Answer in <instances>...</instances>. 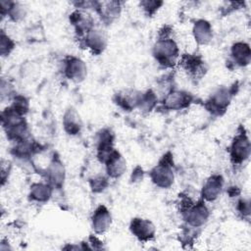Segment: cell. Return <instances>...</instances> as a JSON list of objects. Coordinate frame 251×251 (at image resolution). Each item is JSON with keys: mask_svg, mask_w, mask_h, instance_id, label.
I'll return each mask as SVG.
<instances>
[{"mask_svg": "<svg viewBox=\"0 0 251 251\" xmlns=\"http://www.w3.org/2000/svg\"><path fill=\"white\" fill-rule=\"evenodd\" d=\"M178 55L176 42L168 36H161L153 47V56L164 67H172Z\"/></svg>", "mask_w": 251, "mask_h": 251, "instance_id": "1", "label": "cell"}, {"mask_svg": "<svg viewBox=\"0 0 251 251\" xmlns=\"http://www.w3.org/2000/svg\"><path fill=\"white\" fill-rule=\"evenodd\" d=\"M250 141L245 132H240L233 138L229 154L233 164H241L249 158L250 155Z\"/></svg>", "mask_w": 251, "mask_h": 251, "instance_id": "2", "label": "cell"}, {"mask_svg": "<svg viewBox=\"0 0 251 251\" xmlns=\"http://www.w3.org/2000/svg\"><path fill=\"white\" fill-rule=\"evenodd\" d=\"M151 179L159 187L167 188L170 187L174 182V172L168 161V157L163 158V161L160 162L152 171H151Z\"/></svg>", "mask_w": 251, "mask_h": 251, "instance_id": "3", "label": "cell"}, {"mask_svg": "<svg viewBox=\"0 0 251 251\" xmlns=\"http://www.w3.org/2000/svg\"><path fill=\"white\" fill-rule=\"evenodd\" d=\"M182 213L187 224L194 227L204 225L209 217V211L204 202L188 204V207H185V212Z\"/></svg>", "mask_w": 251, "mask_h": 251, "instance_id": "4", "label": "cell"}, {"mask_svg": "<svg viewBox=\"0 0 251 251\" xmlns=\"http://www.w3.org/2000/svg\"><path fill=\"white\" fill-rule=\"evenodd\" d=\"M230 99H231V93L227 88L226 87L219 88L217 91H215L211 95V97L207 101V104H206L207 109L215 115H221L228 107Z\"/></svg>", "mask_w": 251, "mask_h": 251, "instance_id": "5", "label": "cell"}, {"mask_svg": "<svg viewBox=\"0 0 251 251\" xmlns=\"http://www.w3.org/2000/svg\"><path fill=\"white\" fill-rule=\"evenodd\" d=\"M131 233L140 241L146 242L154 238L155 226L149 221L141 218H134L130 223Z\"/></svg>", "mask_w": 251, "mask_h": 251, "instance_id": "6", "label": "cell"}, {"mask_svg": "<svg viewBox=\"0 0 251 251\" xmlns=\"http://www.w3.org/2000/svg\"><path fill=\"white\" fill-rule=\"evenodd\" d=\"M64 73L69 79L79 82L84 79L87 74L85 64L76 57H69L65 62Z\"/></svg>", "mask_w": 251, "mask_h": 251, "instance_id": "7", "label": "cell"}, {"mask_svg": "<svg viewBox=\"0 0 251 251\" xmlns=\"http://www.w3.org/2000/svg\"><path fill=\"white\" fill-rule=\"evenodd\" d=\"M106 164V171L111 177H120L126 171V161L116 150H113L103 161Z\"/></svg>", "mask_w": 251, "mask_h": 251, "instance_id": "8", "label": "cell"}, {"mask_svg": "<svg viewBox=\"0 0 251 251\" xmlns=\"http://www.w3.org/2000/svg\"><path fill=\"white\" fill-rule=\"evenodd\" d=\"M191 101L192 97L189 93L180 90H173L165 96L163 102L167 109L180 110L187 107Z\"/></svg>", "mask_w": 251, "mask_h": 251, "instance_id": "9", "label": "cell"}, {"mask_svg": "<svg viewBox=\"0 0 251 251\" xmlns=\"http://www.w3.org/2000/svg\"><path fill=\"white\" fill-rule=\"evenodd\" d=\"M112 218L111 214L105 206H99L93 213L91 218L92 227L94 231L98 234L104 233L108 230L111 226Z\"/></svg>", "mask_w": 251, "mask_h": 251, "instance_id": "10", "label": "cell"}, {"mask_svg": "<svg viewBox=\"0 0 251 251\" xmlns=\"http://www.w3.org/2000/svg\"><path fill=\"white\" fill-rule=\"evenodd\" d=\"M85 45L94 54H100L107 45V35L104 30L92 28L85 35Z\"/></svg>", "mask_w": 251, "mask_h": 251, "instance_id": "11", "label": "cell"}, {"mask_svg": "<svg viewBox=\"0 0 251 251\" xmlns=\"http://www.w3.org/2000/svg\"><path fill=\"white\" fill-rule=\"evenodd\" d=\"M223 177L218 175L210 176L202 188V197L207 201H214L219 197L223 188Z\"/></svg>", "mask_w": 251, "mask_h": 251, "instance_id": "12", "label": "cell"}, {"mask_svg": "<svg viewBox=\"0 0 251 251\" xmlns=\"http://www.w3.org/2000/svg\"><path fill=\"white\" fill-rule=\"evenodd\" d=\"M205 62L197 56H191L187 55L182 58L181 64L183 69L191 75L192 77H200L204 75L206 69H205Z\"/></svg>", "mask_w": 251, "mask_h": 251, "instance_id": "13", "label": "cell"}, {"mask_svg": "<svg viewBox=\"0 0 251 251\" xmlns=\"http://www.w3.org/2000/svg\"><path fill=\"white\" fill-rule=\"evenodd\" d=\"M231 57L237 66L245 67L250 63L251 51L250 47L245 42H236L231 47Z\"/></svg>", "mask_w": 251, "mask_h": 251, "instance_id": "14", "label": "cell"}, {"mask_svg": "<svg viewBox=\"0 0 251 251\" xmlns=\"http://www.w3.org/2000/svg\"><path fill=\"white\" fill-rule=\"evenodd\" d=\"M70 20L71 24L75 26L76 33H78L79 35L87 33L93 28V20L88 14L76 11L72 14Z\"/></svg>", "mask_w": 251, "mask_h": 251, "instance_id": "15", "label": "cell"}, {"mask_svg": "<svg viewBox=\"0 0 251 251\" xmlns=\"http://www.w3.org/2000/svg\"><path fill=\"white\" fill-rule=\"evenodd\" d=\"M141 94L136 93L133 90H125L117 95V104L125 110H132L135 107H138Z\"/></svg>", "mask_w": 251, "mask_h": 251, "instance_id": "16", "label": "cell"}, {"mask_svg": "<svg viewBox=\"0 0 251 251\" xmlns=\"http://www.w3.org/2000/svg\"><path fill=\"white\" fill-rule=\"evenodd\" d=\"M193 34L199 44H207L213 36L212 27L207 21L200 20L194 25Z\"/></svg>", "mask_w": 251, "mask_h": 251, "instance_id": "17", "label": "cell"}, {"mask_svg": "<svg viewBox=\"0 0 251 251\" xmlns=\"http://www.w3.org/2000/svg\"><path fill=\"white\" fill-rule=\"evenodd\" d=\"M64 126L69 134H76L81 127L79 115L75 109H69L64 116Z\"/></svg>", "mask_w": 251, "mask_h": 251, "instance_id": "18", "label": "cell"}, {"mask_svg": "<svg viewBox=\"0 0 251 251\" xmlns=\"http://www.w3.org/2000/svg\"><path fill=\"white\" fill-rule=\"evenodd\" d=\"M47 176L50 183L61 186L65 178V170L62 163L58 160H54L47 169Z\"/></svg>", "mask_w": 251, "mask_h": 251, "instance_id": "19", "label": "cell"}, {"mask_svg": "<svg viewBox=\"0 0 251 251\" xmlns=\"http://www.w3.org/2000/svg\"><path fill=\"white\" fill-rule=\"evenodd\" d=\"M100 4L101 6L97 7V11L103 21L111 22L119 15L121 10L119 2H103Z\"/></svg>", "mask_w": 251, "mask_h": 251, "instance_id": "20", "label": "cell"}, {"mask_svg": "<svg viewBox=\"0 0 251 251\" xmlns=\"http://www.w3.org/2000/svg\"><path fill=\"white\" fill-rule=\"evenodd\" d=\"M30 188L29 196L37 202H46L51 196V187L47 184L34 183Z\"/></svg>", "mask_w": 251, "mask_h": 251, "instance_id": "21", "label": "cell"}, {"mask_svg": "<svg viewBox=\"0 0 251 251\" xmlns=\"http://www.w3.org/2000/svg\"><path fill=\"white\" fill-rule=\"evenodd\" d=\"M156 102H157V97L155 93L149 90L145 94H141L138 107L142 111H150L155 106Z\"/></svg>", "mask_w": 251, "mask_h": 251, "instance_id": "22", "label": "cell"}, {"mask_svg": "<svg viewBox=\"0 0 251 251\" xmlns=\"http://www.w3.org/2000/svg\"><path fill=\"white\" fill-rule=\"evenodd\" d=\"M7 14L10 16V18L13 21L18 22V21H21L23 18H25L26 11H25V8L24 6H22L21 4L10 3V4H8Z\"/></svg>", "mask_w": 251, "mask_h": 251, "instance_id": "23", "label": "cell"}, {"mask_svg": "<svg viewBox=\"0 0 251 251\" xmlns=\"http://www.w3.org/2000/svg\"><path fill=\"white\" fill-rule=\"evenodd\" d=\"M107 185H108L107 179L102 176H98L90 180V186H91L92 190L95 192L102 191L103 189H105V187Z\"/></svg>", "mask_w": 251, "mask_h": 251, "instance_id": "24", "label": "cell"}, {"mask_svg": "<svg viewBox=\"0 0 251 251\" xmlns=\"http://www.w3.org/2000/svg\"><path fill=\"white\" fill-rule=\"evenodd\" d=\"M14 48V42L7 36L5 35L4 32H2L1 35V53L3 56L8 55Z\"/></svg>", "mask_w": 251, "mask_h": 251, "instance_id": "25", "label": "cell"}, {"mask_svg": "<svg viewBox=\"0 0 251 251\" xmlns=\"http://www.w3.org/2000/svg\"><path fill=\"white\" fill-rule=\"evenodd\" d=\"M143 10L147 13V15L154 14L160 5H162V2H156V1H143L140 3Z\"/></svg>", "mask_w": 251, "mask_h": 251, "instance_id": "26", "label": "cell"}, {"mask_svg": "<svg viewBox=\"0 0 251 251\" xmlns=\"http://www.w3.org/2000/svg\"><path fill=\"white\" fill-rule=\"evenodd\" d=\"M238 211L243 214V216H249L250 214V206H249V201L246 200H240L238 202V207H237Z\"/></svg>", "mask_w": 251, "mask_h": 251, "instance_id": "27", "label": "cell"}]
</instances>
